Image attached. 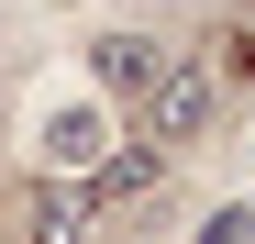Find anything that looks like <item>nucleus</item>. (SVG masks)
<instances>
[{"mask_svg":"<svg viewBox=\"0 0 255 244\" xmlns=\"http://www.w3.org/2000/svg\"><path fill=\"white\" fill-rule=\"evenodd\" d=\"M211 122H222V78H211V67H178V56H166V67H155V89L133 100V133H144V144H166V155L200 144Z\"/></svg>","mask_w":255,"mask_h":244,"instance_id":"f257e3e1","label":"nucleus"},{"mask_svg":"<svg viewBox=\"0 0 255 244\" xmlns=\"http://www.w3.org/2000/svg\"><path fill=\"white\" fill-rule=\"evenodd\" d=\"M155 67H166V33H144V22H100V33H89V78H100V100H144Z\"/></svg>","mask_w":255,"mask_h":244,"instance_id":"f03ea898","label":"nucleus"},{"mask_svg":"<svg viewBox=\"0 0 255 244\" xmlns=\"http://www.w3.org/2000/svg\"><path fill=\"white\" fill-rule=\"evenodd\" d=\"M78 178H89L100 211H133V200H155V189H166V144H144V133H133V144H100Z\"/></svg>","mask_w":255,"mask_h":244,"instance_id":"7ed1b4c3","label":"nucleus"},{"mask_svg":"<svg viewBox=\"0 0 255 244\" xmlns=\"http://www.w3.org/2000/svg\"><path fill=\"white\" fill-rule=\"evenodd\" d=\"M89 211H100V200H89V178H78V167H56V178H33L22 233H33V244H78V233H89Z\"/></svg>","mask_w":255,"mask_h":244,"instance_id":"20e7f679","label":"nucleus"},{"mask_svg":"<svg viewBox=\"0 0 255 244\" xmlns=\"http://www.w3.org/2000/svg\"><path fill=\"white\" fill-rule=\"evenodd\" d=\"M100 155V111H56L45 122V167H89Z\"/></svg>","mask_w":255,"mask_h":244,"instance_id":"39448f33","label":"nucleus"},{"mask_svg":"<svg viewBox=\"0 0 255 244\" xmlns=\"http://www.w3.org/2000/svg\"><path fill=\"white\" fill-rule=\"evenodd\" d=\"M200 244H255V200H222V211H200Z\"/></svg>","mask_w":255,"mask_h":244,"instance_id":"423d86ee","label":"nucleus"},{"mask_svg":"<svg viewBox=\"0 0 255 244\" xmlns=\"http://www.w3.org/2000/svg\"><path fill=\"white\" fill-rule=\"evenodd\" d=\"M0 45H11V0H0Z\"/></svg>","mask_w":255,"mask_h":244,"instance_id":"0eeeda50","label":"nucleus"}]
</instances>
